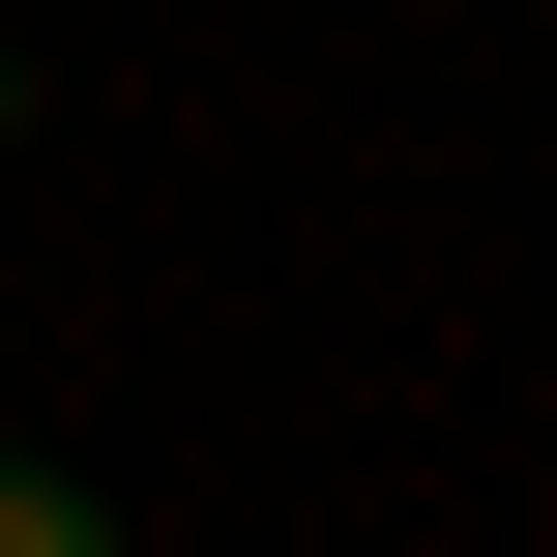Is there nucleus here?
<instances>
[{"label": "nucleus", "mask_w": 557, "mask_h": 557, "mask_svg": "<svg viewBox=\"0 0 557 557\" xmlns=\"http://www.w3.org/2000/svg\"><path fill=\"white\" fill-rule=\"evenodd\" d=\"M0 557H117V499H88V470H29V441H0Z\"/></svg>", "instance_id": "obj_1"}, {"label": "nucleus", "mask_w": 557, "mask_h": 557, "mask_svg": "<svg viewBox=\"0 0 557 557\" xmlns=\"http://www.w3.org/2000/svg\"><path fill=\"white\" fill-rule=\"evenodd\" d=\"M0 147H29V59H0Z\"/></svg>", "instance_id": "obj_2"}]
</instances>
